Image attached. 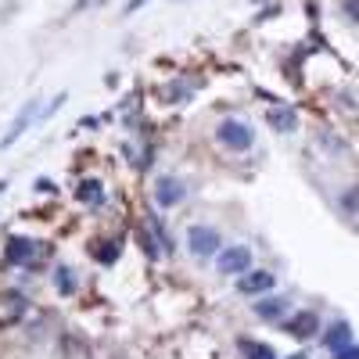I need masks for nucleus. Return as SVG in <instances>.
I'll list each match as a JSON object with an SVG mask.
<instances>
[{"label":"nucleus","mask_w":359,"mask_h":359,"mask_svg":"<svg viewBox=\"0 0 359 359\" xmlns=\"http://www.w3.org/2000/svg\"><path fill=\"white\" fill-rule=\"evenodd\" d=\"M216 140L227 148V151H248L252 148V126L248 122H241V119H223L220 126H216Z\"/></svg>","instance_id":"nucleus-1"},{"label":"nucleus","mask_w":359,"mask_h":359,"mask_svg":"<svg viewBox=\"0 0 359 359\" xmlns=\"http://www.w3.org/2000/svg\"><path fill=\"white\" fill-rule=\"evenodd\" d=\"M187 244H191V252L198 259H209V255L220 252V233L212 227H191L187 230Z\"/></svg>","instance_id":"nucleus-2"},{"label":"nucleus","mask_w":359,"mask_h":359,"mask_svg":"<svg viewBox=\"0 0 359 359\" xmlns=\"http://www.w3.org/2000/svg\"><path fill=\"white\" fill-rule=\"evenodd\" d=\"M183 194H187V187H183L180 176H159V180H154V201H159L162 209L180 205Z\"/></svg>","instance_id":"nucleus-3"},{"label":"nucleus","mask_w":359,"mask_h":359,"mask_svg":"<svg viewBox=\"0 0 359 359\" xmlns=\"http://www.w3.org/2000/svg\"><path fill=\"white\" fill-rule=\"evenodd\" d=\"M252 270V252L244 244H233V248H223L220 252V273H244Z\"/></svg>","instance_id":"nucleus-4"},{"label":"nucleus","mask_w":359,"mask_h":359,"mask_svg":"<svg viewBox=\"0 0 359 359\" xmlns=\"http://www.w3.org/2000/svg\"><path fill=\"white\" fill-rule=\"evenodd\" d=\"M273 284H277L273 273L259 270V273H248V277L241 280V284H238V291H241V294H270V291H273Z\"/></svg>","instance_id":"nucleus-5"},{"label":"nucleus","mask_w":359,"mask_h":359,"mask_svg":"<svg viewBox=\"0 0 359 359\" xmlns=\"http://www.w3.org/2000/svg\"><path fill=\"white\" fill-rule=\"evenodd\" d=\"M323 345L331 349V352H341L345 345H352V331H349V323H345V320H338V323H331V327H327Z\"/></svg>","instance_id":"nucleus-6"},{"label":"nucleus","mask_w":359,"mask_h":359,"mask_svg":"<svg viewBox=\"0 0 359 359\" xmlns=\"http://www.w3.org/2000/svg\"><path fill=\"white\" fill-rule=\"evenodd\" d=\"M33 115H36V101H29V104L22 108V112H19V119H14V126L8 130V137H4V140H0V148H11V144H14V140H19V137H22V130L29 126V119H33Z\"/></svg>","instance_id":"nucleus-7"},{"label":"nucleus","mask_w":359,"mask_h":359,"mask_svg":"<svg viewBox=\"0 0 359 359\" xmlns=\"http://www.w3.org/2000/svg\"><path fill=\"white\" fill-rule=\"evenodd\" d=\"M33 252H36V248H33V241H29V238H11L8 241V259L11 262H29V259H33Z\"/></svg>","instance_id":"nucleus-8"},{"label":"nucleus","mask_w":359,"mask_h":359,"mask_svg":"<svg viewBox=\"0 0 359 359\" xmlns=\"http://www.w3.org/2000/svg\"><path fill=\"white\" fill-rule=\"evenodd\" d=\"M266 119H270V126H273V130H280V133H284V130H294V122H299L291 108H273V112H270Z\"/></svg>","instance_id":"nucleus-9"},{"label":"nucleus","mask_w":359,"mask_h":359,"mask_svg":"<svg viewBox=\"0 0 359 359\" xmlns=\"http://www.w3.org/2000/svg\"><path fill=\"white\" fill-rule=\"evenodd\" d=\"M255 313H259L262 320H277L280 313H288V302H284V299H266V302L255 305Z\"/></svg>","instance_id":"nucleus-10"},{"label":"nucleus","mask_w":359,"mask_h":359,"mask_svg":"<svg viewBox=\"0 0 359 359\" xmlns=\"http://www.w3.org/2000/svg\"><path fill=\"white\" fill-rule=\"evenodd\" d=\"M80 198H83V201H90V205H101V201H104L101 183H97V180H86V183L80 187Z\"/></svg>","instance_id":"nucleus-11"},{"label":"nucleus","mask_w":359,"mask_h":359,"mask_svg":"<svg viewBox=\"0 0 359 359\" xmlns=\"http://www.w3.org/2000/svg\"><path fill=\"white\" fill-rule=\"evenodd\" d=\"M54 280L61 284V291H65V294H72V291H76V277H72V270H69V266H58V270H54Z\"/></svg>","instance_id":"nucleus-12"},{"label":"nucleus","mask_w":359,"mask_h":359,"mask_svg":"<svg viewBox=\"0 0 359 359\" xmlns=\"http://www.w3.org/2000/svg\"><path fill=\"white\" fill-rule=\"evenodd\" d=\"M244 345V352H248V359H277L270 349H262V345H252V341H241Z\"/></svg>","instance_id":"nucleus-13"},{"label":"nucleus","mask_w":359,"mask_h":359,"mask_svg":"<svg viewBox=\"0 0 359 359\" xmlns=\"http://www.w3.org/2000/svg\"><path fill=\"white\" fill-rule=\"evenodd\" d=\"M334 359H359V345H345L341 352H334Z\"/></svg>","instance_id":"nucleus-14"},{"label":"nucleus","mask_w":359,"mask_h":359,"mask_svg":"<svg viewBox=\"0 0 359 359\" xmlns=\"http://www.w3.org/2000/svg\"><path fill=\"white\" fill-rule=\"evenodd\" d=\"M148 4V0H130V4H126V14H133V11H140V8H144Z\"/></svg>","instance_id":"nucleus-15"},{"label":"nucleus","mask_w":359,"mask_h":359,"mask_svg":"<svg viewBox=\"0 0 359 359\" xmlns=\"http://www.w3.org/2000/svg\"><path fill=\"white\" fill-rule=\"evenodd\" d=\"M90 4H101V0H76V8H90Z\"/></svg>","instance_id":"nucleus-16"}]
</instances>
